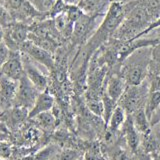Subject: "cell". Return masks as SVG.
I'll list each match as a JSON object with an SVG mask.
<instances>
[{
  "mask_svg": "<svg viewBox=\"0 0 160 160\" xmlns=\"http://www.w3.org/2000/svg\"><path fill=\"white\" fill-rule=\"evenodd\" d=\"M151 48L137 49L120 65L119 74L129 86H138L146 80L149 74Z\"/></svg>",
  "mask_w": 160,
  "mask_h": 160,
  "instance_id": "obj_1",
  "label": "cell"
},
{
  "mask_svg": "<svg viewBox=\"0 0 160 160\" xmlns=\"http://www.w3.org/2000/svg\"><path fill=\"white\" fill-rule=\"evenodd\" d=\"M0 3L8 10L16 22L31 25L34 22L49 19L47 14L39 12L28 0H0Z\"/></svg>",
  "mask_w": 160,
  "mask_h": 160,
  "instance_id": "obj_2",
  "label": "cell"
},
{
  "mask_svg": "<svg viewBox=\"0 0 160 160\" xmlns=\"http://www.w3.org/2000/svg\"><path fill=\"white\" fill-rule=\"evenodd\" d=\"M148 93V84L145 81L138 86L127 85L123 95L117 102V105L123 108L127 115H130L140 108H145Z\"/></svg>",
  "mask_w": 160,
  "mask_h": 160,
  "instance_id": "obj_3",
  "label": "cell"
},
{
  "mask_svg": "<svg viewBox=\"0 0 160 160\" xmlns=\"http://www.w3.org/2000/svg\"><path fill=\"white\" fill-rule=\"evenodd\" d=\"M101 16H91L83 14L76 22L74 23L72 36L70 42L73 47H82L90 39L98 28L97 20Z\"/></svg>",
  "mask_w": 160,
  "mask_h": 160,
  "instance_id": "obj_4",
  "label": "cell"
},
{
  "mask_svg": "<svg viewBox=\"0 0 160 160\" xmlns=\"http://www.w3.org/2000/svg\"><path fill=\"white\" fill-rule=\"evenodd\" d=\"M30 25L21 22H15L11 26L4 29L3 43L9 51H20L21 45L28 40Z\"/></svg>",
  "mask_w": 160,
  "mask_h": 160,
  "instance_id": "obj_5",
  "label": "cell"
},
{
  "mask_svg": "<svg viewBox=\"0 0 160 160\" xmlns=\"http://www.w3.org/2000/svg\"><path fill=\"white\" fill-rule=\"evenodd\" d=\"M39 93L40 92L30 82V80L26 77V75H24L18 81V88L14 98V102L18 108H28L30 110L32 108Z\"/></svg>",
  "mask_w": 160,
  "mask_h": 160,
  "instance_id": "obj_6",
  "label": "cell"
},
{
  "mask_svg": "<svg viewBox=\"0 0 160 160\" xmlns=\"http://www.w3.org/2000/svg\"><path fill=\"white\" fill-rule=\"evenodd\" d=\"M20 52L26 54L34 62L43 65L49 71H52L55 67V59L51 52L41 48L38 45L34 44L32 41L27 40L20 47Z\"/></svg>",
  "mask_w": 160,
  "mask_h": 160,
  "instance_id": "obj_7",
  "label": "cell"
},
{
  "mask_svg": "<svg viewBox=\"0 0 160 160\" xmlns=\"http://www.w3.org/2000/svg\"><path fill=\"white\" fill-rule=\"evenodd\" d=\"M0 74L4 75L15 81H19L24 75L22 56L20 51H9V55L2 66L0 67Z\"/></svg>",
  "mask_w": 160,
  "mask_h": 160,
  "instance_id": "obj_8",
  "label": "cell"
},
{
  "mask_svg": "<svg viewBox=\"0 0 160 160\" xmlns=\"http://www.w3.org/2000/svg\"><path fill=\"white\" fill-rule=\"evenodd\" d=\"M23 68L26 77L30 80L39 92H44L48 86V79L46 75H44L36 65L34 64V61L29 58L26 54L21 52Z\"/></svg>",
  "mask_w": 160,
  "mask_h": 160,
  "instance_id": "obj_9",
  "label": "cell"
},
{
  "mask_svg": "<svg viewBox=\"0 0 160 160\" xmlns=\"http://www.w3.org/2000/svg\"><path fill=\"white\" fill-rule=\"evenodd\" d=\"M120 138H123L130 154H136L140 150L141 144V135L135 129L131 115H127L126 119L119 130Z\"/></svg>",
  "mask_w": 160,
  "mask_h": 160,
  "instance_id": "obj_10",
  "label": "cell"
},
{
  "mask_svg": "<svg viewBox=\"0 0 160 160\" xmlns=\"http://www.w3.org/2000/svg\"><path fill=\"white\" fill-rule=\"evenodd\" d=\"M127 87V84L121 75L117 72H113L110 74V76L107 77L106 82V88H105V92L107 93L108 96L114 100L115 102H118L119 99L121 98L123 95L125 89Z\"/></svg>",
  "mask_w": 160,
  "mask_h": 160,
  "instance_id": "obj_11",
  "label": "cell"
},
{
  "mask_svg": "<svg viewBox=\"0 0 160 160\" xmlns=\"http://www.w3.org/2000/svg\"><path fill=\"white\" fill-rule=\"evenodd\" d=\"M111 2L110 0H80L77 6L86 15L104 17Z\"/></svg>",
  "mask_w": 160,
  "mask_h": 160,
  "instance_id": "obj_12",
  "label": "cell"
},
{
  "mask_svg": "<svg viewBox=\"0 0 160 160\" xmlns=\"http://www.w3.org/2000/svg\"><path fill=\"white\" fill-rule=\"evenodd\" d=\"M54 103H55V100L51 94H49L45 91L40 92L36 100H35L32 108L28 111V117L34 118L39 114L50 111L51 109H53Z\"/></svg>",
  "mask_w": 160,
  "mask_h": 160,
  "instance_id": "obj_13",
  "label": "cell"
},
{
  "mask_svg": "<svg viewBox=\"0 0 160 160\" xmlns=\"http://www.w3.org/2000/svg\"><path fill=\"white\" fill-rule=\"evenodd\" d=\"M18 88V81L0 74V97L3 102L14 101Z\"/></svg>",
  "mask_w": 160,
  "mask_h": 160,
  "instance_id": "obj_14",
  "label": "cell"
},
{
  "mask_svg": "<svg viewBox=\"0 0 160 160\" xmlns=\"http://www.w3.org/2000/svg\"><path fill=\"white\" fill-rule=\"evenodd\" d=\"M130 115H131L135 129L141 136L146 135L151 131V123H150V120L145 112V108H140Z\"/></svg>",
  "mask_w": 160,
  "mask_h": 160,
  "instance_id": "obj_15",
  "label": "cell"
},
{
  "mask_svg": "<svg viewBox=\"0 0 160 160\" xmlns=\"http://www.w3.org/2000/svg\"><path fill=\"white\" fill-rule=\"evenodd\" d=\"M126 116H127V114L123 110V108H121L117 105V107L114 109L111 117L109 119L106 128L111 130L112 132L118 133L120 128H121V126L125 121V119H126Z\"/></svg>",
  "mask_w": 160,
  "mask_h": 160,
  "instance_id": "obj_16",
  "label": "cell"
},
{
  "mask_svg": "<svg viewBox=\"0 0 160 160\" xmlns=\"http://www.w3.org/2000/svg\"><path fill=\"white\" fill-rule=\"evenodd\" d=\"M34 119L37 121L40 127L46 130L52 129L55 126V121H56V117L50 111L39 114L36 117H34Z\"/></svg>",
  "mask_w": 160,
  "mask_h": 160,
  "instance_id": "obj_17",
  "label": "cell"
},
{
  "mask_svg": "<svg viewBox=\"0 0 160 160\" xmlns=\"http://www.w3.org/2000/svg\"><path fill=\"white\" fill-rule=\"evenodd\" d=\"M106 153L108 154V160H133L126 150L120 145H115L111 148L106 149Z\"/></svg>",
  "mask_w": 160,
  "mask_h": 160,
  "instance_id": "obj_18",
  "label": "cell"
},
{
  "mask_svg": "<svg viewBox=\"0 0 160 160\" xmlns=\"http://www.w3.org/2000/svg\"><path fill=\"white\" fill-rule=\"evenodd\" d=\"M86 104L89 111L93 113L95 116L102 118L103 117V102L102 98H86Z\"/></svg>",
  "mask_w": 160,
  "mask_h": 160,
  "instance_id": "obj_19",
  "label": "cell"
},
{
  "mask_svg": "<svg viewBox=\"0 0 160 160\" xmlns=\"http://www.w3.org/2000/svg\"><path fill=\"white\" fill-rule=\"evenodd\" d=\"M58 152L55 146H47L38 151L33 156V160H52L53 157H57Z\"/></svg>",
  "mask_w": 160,
  "mask_h": 160,
  "instance_id": "obj_20",
  "label": "cell"
},
{
  "mask_svg": "<svg viewBox=\"0 0 160 160\" xmlns=\"http://www.w3.org/2000/svg\"><path fill=\"white\" fill-rule=\"evenodd\" d=\"M31 3L32 6L37 9L39 12L45 13L48 15V12L51 9L52 5L55 3L56 0H28Z\"/></svg>",
  "mask_w": 160,
  "mask_h": 160,
  "instance_id": "obj_21",
  "label": "cell"
},
{
  "mask_svg": "<svg viewBox=\"0 0 160 160\" xmlns=\"http://www.w3.org/2000/svg\"><path fill=\"white\" fill-rule=\"evenodd\" d=\"M15 20L12 17V15L9 13L8 10L5 8L3 5L0 3V27H2L3 29H6L8 27L11 26L12 24H14Z\"/></svg>",
  "mask_w": 160,
  "mask_h": 160,
  "instance_id": "obj_22",
  "label": "cell"
},
{
  "mask_svg": "<svg viewBox=\"0 0 160 160\" xmlns=\"http://www.w3.org/2000/svg\"><path fill=\"white\" fill-rule=\"evenodd\" d=\"M63 13L66 15L67 18L70 20V21H72L73 23L76 22L77 20L84 14L77 5H68V4H66V8H65Z\"/></svg>",
  "mask_w": 160,
  "mask_h": 160,
  "instance_id": "obj_23",
  "label": "cell"
},
{
  "mask_svg": "<svg viewBox=\"0 0 160 160\" xmlns=\"http://www.w3.org/2000/svg\"><path fill=\"white\" fill-rule=\"evenodd\" d=\"M80 157H82V154H80L78 150L66 148L58 153L56 160H78Z\"/></svg>",
  "mask_w": 160,
  "mask_h": 160,
  "instance_id": "obj_24",
  "label": "cell"
},
{
  "mask_svg": "<svg viewBox=\"0 0 160 160\" xmlns=\"http://www.w3.org/2000/svg\"><path fill=\"white\" fill-rule=\"evenodd\" d=\"M65 8H66V3L64 2V0H56L55 3L52 5L51 9L48 12V18L54 19L58 15L62 14L64 12Z\"/></svg>",
  "mask_w": 160,
  "mask_h": 160,
  "instance_id": "obj_25",
  "label": "cell"
},
{
  "mask_svg": "<svg viewBox=\"0 0 160 160\" xmlns=\"http://www.w3.org/2000/svg\"><path fill=\"white\" fill-rule=\"evenodd\" d=\"M158 28H160V16H159L157 19H155V20H153V21L150 22L148 26H147L146 28H145L142 32H140V33L137 35V36H135V37L132 38L131 40H129V41H132V40H136V39H138V38H141V37L145 36V35H147L149 32H151V31H153V30L158 29Z\"/></svg>",
  "mask_w": 160,
  "mask_h": 160,
  "instance_id": "obj_26",
  "label": "cell"
},
{
  "mask_svg": "<svg viewBox=\"0 0 160 160\" xmlns=\"http://www.w3.org/2000/svg\"><path fill=\"white\" fill-rule=\"evenodd\" d=\"M8 55H9V49L7 48V46L3 42L0 43V67L6 61Z\"/></svg>",
  "mask_w": 160,
  "mask_h": 160,
  "instance_id": "obj_27",
  "label": "cell"
},
{
  "mask_svg": "<svg viewBox=\"0 0 160 160\" xmlns=\"http://www.w3.org/2000/svg\"><path fill=\"white\" fill-rule=\"evenodd\" d=\"M11 153L10 146L5 143L0 142V158H6Z\"/></svg>",
  "mask_w": 160,
  "mask_h": 160,
  "instance_id": "obj_28",
  "label": "cell"
},
{
  "mask_svg": "<svg viewBox=\"0 0 160 160\" xmlns=\"http://www.w3.org/2000/svg\"><path fill=\"white\" fill-rule=\"evenodd\" d=\"M150 123H151V127L154 126V125H156L157 123H160V106L156 109V111H155L151 118H150Z\"/></svg>",
  "mask_w": 160,
  "mask_h": 160,
  "instance_id": "obj_29",
  "label": "cell"
},
{
  "mask_svg": "<svg viewBox=\"0 0 160 160\" xmlns=\"http://www.w3.org/2000/svg\"><path fill=\"white\" fill-rule=\"evenodd\" d=\"M80 0H64V2L68 5H78Z\"/></svg>",
  "mask_w": 160,
  "mask_h": 160,
  "instance_id": "obj_30",
  "label": "cell"
},
{
  "mask_svg": "<svg viewBox=\"0 0 160 160\" xmlns=\"http://www.w3.org/2000/svg\"><path fill=\"white\" fill-rule=\"evenodd\" d=\"M3 38H4V29L2 27H0V43L3 42Z\"/></svg>",
  "mask_w": 160,
  "mask_h": 160,
  "instance_id": "obj_31",
  "label": "cell"
},
{
  "mask_svg": "<svg viewBox=\"0 0 160 160\" xmlns=\"http://www.w3.org/2000/svg\"><path fill=\"white\" fill-rule=\"evenodd\" d=\"M100 160H108V159H107L106 157H105V156H103V157H102L101 159H100Z\"/></svg>",
  "mask_w": 160,
  "mask_h": 160,
  "instance_id": "obj_32",
  "label": "cell"
},
{
  "mask_svg": "<svg viewBox=\"0 0 160 160\" xmlns=\"http://www.w3.org/2000/svg\"><path fill=\"white\" fill-rule=\"evenodd\" d=\"M0 160H3V159H2V158H0Z\"/></svg>",
  "mask_w": 160,
  "mask_h": 160,
  "instance_id": "obj_33",
  "label": "cell"
},
{
  "mask_svg": "<svg viewBox=\"0 0 160 160\" xmlns=\"http://www.w3.org/2000/svg\"><path fill=\"white\" fill-rule=\"evenodd\" d=\"M110 1H113V0H110Z\"/></svg>",
  "mask_w": 160,
  "mask_h": 160,
  "instance_id": "obj_34",
  "label": "cell"
}]
</instances>
